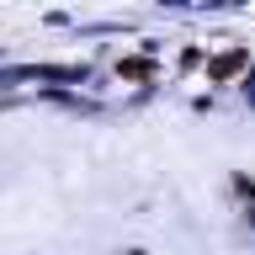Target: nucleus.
<instances>
[{"label": "nucleus", "mask_w": 255, "mask_h": 255, "mask_svg": "<svg viewBox=\"0 0 255 255\" xmlns=\"http://www.w3.org/2000/svg\"><path fill=\"white\" fill-rule=\"evenodd\" d=\"M239 64H245V53H229V59H218V64H213V80H223V75H234Z\"/></svg>", "instance_id": "obj_1"}]
</instances>
